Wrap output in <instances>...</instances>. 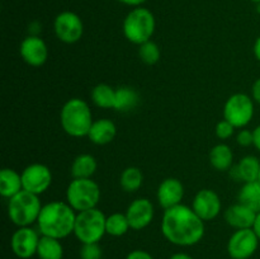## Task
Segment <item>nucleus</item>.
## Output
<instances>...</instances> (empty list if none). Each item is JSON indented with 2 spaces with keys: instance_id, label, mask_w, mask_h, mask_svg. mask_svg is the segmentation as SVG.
Instances as JSON below:
<instances>
[{
  "instance_id": "f257e3e1",
  "label": "nucleus",
  "mask_w": 260,
  "mask_h": 259,
  "mask_svg": "<svg viewBox=\"0 0 260 259\" xmlns=\"http://www.w3.org/2000/svg\"><path fill=\"white\" fill-rule=\"evenodd\" d=\"M161 233L169 243L178 246H192L205 236V221L192 207L183 203L164 210Z\"/></svg>"
},
{
  "instance_id": "f03ea898",
  "label": "nucleus",
  "mask_w": 260,
  "mask_h": 259,
  "mask_svg": "<svg viewBox=\"0 0 260 259\" xmlns=\"http://www.w3.org/2000/svg\"><path fill=\"white\" fill-rule=\"evenodd\" d=\"M76 211L62 201H52L42 206L37 220L41 235L55 239H65L74 234Z\"/></svg>"
},
{
  "instance_id": "7ed1b4c3",
  "label": "nucleus",
  "mask_w": 260,
  "mask_h": 259,
  "mask_svg": "<svg viewBox=\"0 0 260 259\" xmlns=\"http://www.w3.org/2000/svg\"><path fill=\"white\" fill-rule=\"evenodd\" d=\"M93 113L85 101L71 98L62 106L60 112V123L63 131L71 137L88 136L93 124Z\"/></svg>"
},
{
  "instance_id": "20e7f679",
  "label": "nucleus",
  "mask_w": 260,
  "mask_h": 259,
  "mask_svg": "<svg viewBox=\"0 0 260 259\" xmlns=\"http://www.w3.org/2000/svg\"><path fill=\"white\" fill-rule=\"evenodd\" d=\"M156 28V20L151 10L144 7L132 8L122 23L124 37L134 45H142L152 38Z\"/></svg>"
},
{
  "instance_id": "39448f33",
  "label": "nucleus",
  "mask_w": 260,
  "mask_h": 259,
  "mask_svg": "<svg viewBox=\"0 0 260 259\" xmlns=\"http://www.w3.org/2000/svg\"><path fill=\"white\" fill-rule=\"evenodd\" d=\"M42 210L40 196L33 195L27 190H20L8 202V216L10 221L18 228L32 226L37 223L38 216Z\"/></svg>"
},
{
  "instance_id": "423d86ee",
  "label": "nucleus",
  "mask_w": 260,
  "mask_h": 259,
  "mask_svg": "<svg viewBox=\"0 0 260 259\" xmlns=\"http://www.w3.org/2000/svg\"><path fill=\"white\" fill-rule=\"evenodd\" d=\"M101 196L99 184L91 178H73L66 188V202L76 212L95 208Z\"/></svg>"
},
{
  "instance_id": "0eeeda50",
  "label": "nucleus",
  "mask_w": 260,
  "mask_h": 259,
  "mask_svg": "<svg viewBox=\"0 0 260 259\" xmlns=\"http://www.w3.org/2000/svg\"><path fill=\"white\" fill-rule=\"evenodd\" d=\"M106 221L107 216L96 207L78 212L74 235L81 244L99 243L107 234Z\"/></svg>"
},
{
  "instance_id": "6e6552de",
  "label": "nucleus",
  "mask_w": 260,
  "mask_h": 259,
  "mask_svg": "<svg viewBox=\"0 0 260 259\" xmlns=\"http://www.w3.org/2000/svg\"><path fill=\"white\" fill-rule=\"evenodd\" d=\"M254 112L253 98L248 94L235 93L229 96L223 106V118L235 128H244L251 122Z\"/></svg>"
},
{
  "instance_id": "1a4fd4ad",
  "label": "nucleus",
  "mask_w": 260,
  "mask_h": 259,
  "mask_svg": "<svg viewBox=\"0 0 260 259\" xmlns=\"http://www.w3.org/2000/svg\"><path fill=\"white\" fill-rule=\"evenodd\" d=\"M53 30L58 41L66 45L79 42L84 35V23L76 13L65 10L56 15Z\"/></svg>"
},
{
  "instance_id": "9d476101",
  "label": "nucleus",
  "mask_w": 260,
  "mask_h": 259,
  "mask_svg": "<svg viewBox=\"0 0 260 259\" xmlns=\"http://www.w3.org/2000/svg\"><path fill=\"white\" fill-rule=\"evenodd\" d=\"M260 239L254 229H240L230 236L228 253L231 259H249L258 250Z\"/></svg>"
},
{
  "instance_id": "9b49d317",
  "label": "nucleus",
  "mask_w": 260,
  "mask_h": 259,
  "mask_svg": "<svg viewBox=\"0 0 260 259\" xmlns=\"http://www.w3.org/2000/svg\"><path fill=\"white\" fill-rule=\"evenodd\" d=\"M22 183L23 189L27 192L33 193V195H42L52 183V173L50 168L41 163H33L23 169Z\"/></svg>"
},
{
  "instance_id": "f8f14e48",
  "label": "nucleus",
  "mask_w": 260,
  "mask_h": 259,
  "mask_svg": "<svg viewBox=\"0 0 260 259\" xmlns=\"http://www.w3.org/2000/svg\"><path fill=\"white\" fill-rule=\"evenodd\" d=\"M40 234L30 226L18 228L12 235L10 246L18 258L29 259L37 254L38 243H40Z\"/></svg>"
},
{
  "instance_id": "ddd939ff",
  "label": "nucleus",
  "mask_w": 260,
  "mask_h": 259,
  "mask_svg": "<svg viewBox=\"0 0 260 259\" xmlns=\"http://www.w3.org/2000/svg\"><path fill=\"white\" fill-rule=\"evenodd\" d=\"M192 208L203 221H211L217 217L222 208L220 196L213 189H201L192 201Z\"/></svg>"
},
{
  "instance_id": "4468645a",
  "label": "nucleus",
  "mask_w": 260,
  "mask_h": 259,
  "mask_svg": "<svg viewBox=\"0 0 260 259\" xmlns=\"http://www.w3.org/2000/svg\"><path fill=\"white\" fill-rule=\"evenodd\" d=\"M19 53L25 63L32 68H40L47 61L48 47L40 36L29 35L20 42Z\"/></svg>"
},
{
  "instance_id": "2eb2a0df",
  "label": "nucleus",
  "mask_w": 260,
  "mask_h": 259,
  "mask_svg": "<svg viewBox=\"0 0 260 259\" xmlns=\"http://www.w3.org/2000/svg\"><path fill=\"white\" fill-rule=\"evenodd\" d=\"M155 211L154 205L149 198H136L129 203L126 211V216L128 218L129 226L132 230H144L145 228L151 223L154 218Z\"/></svg>"
},
{
  "instance_id": "dca6fc26",
  "label": "nucleus",
  "mask_w": 260,
  "mask_h": 259,
  "mask_svg": "<svg viewBox=\"0 0 260 259\" xmlns=\"http://www.w3.org/2000/svg\"><path fill=\"white\" fill-rule=\"evenodd\" d=\"M183 197H184V185L177 178H167L157 187V202L164 210L180 205Z\"/></svg>"
},
{
  "instance_id": "f3484780",
  "label": "nucleus",
  "mask_w": 260,
  "mask_h": 259,
  "mask_svg": "<svg viewBox=\"0 0 260 259\" xmlns=\"http://www.w3.org/2000/svg\"><path fill=\"white\" fill-rule=\"evenodd\" d=\"M256 215L258 213L255 211L238 202L235 205H231L225 211V220L235 230L251 229L254 228V223H255Z\"/></svg>"
},
{
  "instance_id": "a211bd4d",
  "label": "nucleus",
  "mask_w": 260,
  "mask_h": 259,
  "mask_svg": "<svg viewBox=\"0 0 260 259\" xmlns=\"http://www.w3.org/2000/svg\"><path fill=\"white\" fill-rule=\"evenodd\" d=\"M229 172H230V177L238 182H255L259 177L260 160L254 155H246L241 157L238 164L234 165Z\"/></svg>"
},
{
  "instance_id": "6ab92c4d",
  "label": "nucleus",
  "mask_w": 260,
  "mask_h": 259,
  "mask_svg": "<svg viewBox=\"0 0 260 259\" xmlns=\"http://www.w3.org/2000/svg\"><path fill=\"white\" fill-rule=\"evenodd\" d=\"M117 135V127L112 119H95L89 130L88 139L95 145H108L114 140Z\"/></svg>"
},
{
  "instance_id": "aec40b11",
  "label": "nucleus",
  "mask_w": 260,
  "mask_h": 259,
  "mask_svg": "<svg viewBox=\"0 0 260 259\" xmlns=\"http://www.w3.org/2000/svg\"><path fill=\"white\" fill-rule=\"evenodd\" d=\"M23 190L22 174L10 168H4L0 172V195L4 198H12Z\"/></svg>"
},
{
  "instance_id": "412c9836",
  "label": "nucleus",
  "mask_w": 260,
  "mask_h": 259,
  "mask_svg": "<svg viewBox=\"0 0 260 259\" xmlns=\"http://www.w3.org/2000/svg\"><path fill=\"white\" fill-rule=\"evenodd\" d=\"M210 164L217 172H229L234 167V152L226 144H217L210 151Z\"/></svg>"
},
{
  "instance_id": "4be33fe9",
  "label": "nucleus",
  "mask_w": 260,
  "mask_h": 259,
  "mask_svg": "<svg viewBox=\"0 0 260 259\" xmlns=\"http://www.w3.org/2000/svg\"><path fill=\"white\" fill-rule=\"evenodd\" d=\"M98 169L95 157L90 154H80L73 160L70 172L73 178H93Z\"/></svg>"
},
{
  "instance_id": "5701e85b",
  "label": "nucleus",
  "mask_w": 260,
  "mask_h": 259,
  "mask_svg": "<svg viewBox=\"0 0 260 259\" xmlns=\"http://www.w3.org/2000/svg\"><path fill=\"white\" fill-rule=\"evenodd\" d=\"M140 101L139 93L131 86H121L116 89V101H114L113 109L117 112L132 111L137 107Z\"/></svg>"
},
{
  "instance_id": "b1692460",
  "label": "nucleus",
  "mask_w": 260,
  "mask_h": 259,
  "mask_svg": "<svg viewBox=\"0 0 260 259\" xmlns=\"http://www.w3.org/2000/svg\"><path fill=\"white\" fill-rule=\"evenodd\" d=\"M238 200L241 205L251 208L256 213L260 212V183L258 180L244 183L239 192Z\"/></svg>"
},
{
  "instance_id": "393cba45",
  "label": "nucleus",
  "mask_w": 260,
  "mask_h": 259,
  "mask_svg": "<svg viewBox=\"0 0 260 259\" xmlns=\"http://www.w3.org/2000/svg\"><path fill=\"white\" fill-rule=\"evenodd\" d=\"M37 255L40 259H62L63 248L60 239L41 235Z\"/></svg>"
},
{
  "instance_id": "a878e982",
  "label": "nucleus",
  "mask_w": 260,
  "mask_h": 259,
  "mask_svg": "<svg viewBox=\"0 0 260 259\" xmlns=\"http://www.w3.org/2000/svg\"><path fill=\"white\" fill-rule=\"evenodd\" d=\"M91 101L96 107L103 109H113L116 101V89L108 84H98L91 89Z\"/></svg>"
},
{
  "instance_id": "bb28decb",
  "label": "nucleus",
  "mask_w": 260,
  "mask_h": 259,
  "mask_svg": "<svg viewBox=\"0 0 260 259\" xmlns=\"http://www.w3.org/2000/svg\"><path fill=\"white\" fill-rule=\"evenodd\" d=\"M142 183H144V174L137 167L126 168L119 178V184L127 193L137 192L142 187Z\"/></svg>"
},
{
  "instance_id": "cd10ccee",
  "label": "nucleus",
  "mask_w": 260,
  "mask_h": 259,
  "mask_svg": "<svg viewBox=\"0 0 260 259\" xmlns=\"http://www.w3.org/2000/svg\"><path fill=\"white\" fill-rule=\"evenodd\" d=\"M129 229H131V226H129L126 213L114 212L112 215L107 216L106 230L108 235L119 238V236L126 235Z\"/></svg>"
},
{
  "instance_id": "c85d7f7f",
  "label": "nucleus",
  "mask_w": 260,
  "mask_h": 259,
  "mask_svg": "<svg viewBox=\"0 0 260 259\" xmlns=\"http://www.w3.org/2000/svg\"><path fill=\"white\" fill-rule=\"evenodd\" d=\"M160 56H161V51L154 41L150 40L139 46V57L146 65H155L160 60Z\"/></svg>"
},
{
  "instance_id": "c756f323",
  "label": "nucleus",
  "mask_w": 260,
  "mask_h": 259,
  "mask_svg": "<svg viewBox=\"0 0 260 259\" xmlns=\"http://www.w3.org/2000/svg\"><path fill=\"white\" fill-rule=\"evenodd\" d=\"M79 255H80V259H102L103 250H102L99 243L83 244Z\"/></svg>"
},
{
  "instance_id": "7c9ffc66",
  "label": "nucleus",
  "mask_w": 260,
  "mask_h": 259,
  "mask_svg": "<svg viewBox=\"0 0 260 259\" xmlns=\"http://www.w3.org/2000/svg\"><path fill=\"white\" fill-rule=\"evenodd\" d=\"M235 130L236 128L230 123V122L226 121V119L223 118L222 121H220L217 124H216L215 134L220 140H228V139H230V137L234 136V132H235Z\"/></svg>"
},
{
  "instance_id": "2f4dec72",
  "label": "nucleus",
  "mask_w": 260,
  "mask_h": 259,
  "mask_svg": "<svg viewBox=\"0 0 260 259\" xmlns=\"http://www.w3.org/2000/svg\"><path fill=\"white\" fill-rule=\"evenodd\" d=\"M236 141H238V144L243 147L251 146V145L254 144L253 131H249V130H245V128L240 130L239 134L236 135Z\"/></svg>"
},
{
  "instance_id": "473e14b6",
  "label": "nucleus",
  "mask_w": 260,
  "mask_h": 259,
  "mask_svg": "<svg viewBox=\"0 0 260 259\" xmlns=\"http://www.w3.org/2000/svg\"><path fill=\"white\" fill-rule=\"evenodd\" d=\"M126 259H154L151 254L146 250H141V249H136L127 254Z\"/></svg>"
},
{
  "instance_id": "72a5a7b5",
  "label": "nucleus",
  "mask_w": 260,
  "mask_h": 259,
  "mask_svg": "<svg viewBox=\"0 0 260 259\" xmlns=\"http://www.w3.org/2000/svg\"><path fill=\"white\" fill-rule=\"evenodd\" d=\"M251 98H253L254 103L260 104V78L256 79L251 86Z\"/></svg>"
},
{
  "instance_id": "f704fd0d",
  "label": "nucleus",
  "mask_w": 260,
  "mask_h": 259,
  "mask_svg": "<svg viewBox=\"0 0 260 259\" xmlns=\"http://www.w3.org/2000/svg\"><path fill=\"white\" fill-rule=\"evenodd\" d=\"M253 135H254V147L260 152V124L256 126L255 128L253 130Z\"/></svg>"
},
{
  "instance_id": "c9c22d12",
  "label": "nucleus",
  "mask_w": 260,
  "mask_h": 259,
  "mask_svg": "<svg viewBox=\"0 0 260 259\" xmlns=\"http://www.w3.org/2000/svg\"><path fill=\"white\" fill-rule=\"evenodd\" d=\"M118 2L124 5H128V7L137 8V7H142V4H144L146 0H118Z\"/></svg>"
},
{
  "instance_id": "e433bc0d",
  "label": "nucleus",
  "mask_w": 260,
  "mask_h": 259,
  "mask_svg": "<svg viewBox=\"0 0 260 259\" xmlns=\"http://www.w3.org/2000/svg\"><path fill=\"white\" fill-rule=\"evenodd\" d=\"M253 52H254V56H255L256 60L260 62V36L258 38L255 40V42H254V46H253Z\"/></svg>"
},
{
  "instance_id": "4c0bfd02",
  "label": "nucleus",
  "mask_w": 260,
  "mask_h": 259,
  "mask_svg": "<svg viewBox=\"0 0 260 259\" xmlns=\"http://www.w3.org/2000/svg\"><path fill=\"white\" fill-rule=\"evenodd\" d=\"M170 259H194L187 253H175L170 256Z\"/></svg>"
},
{
  "instance_id": "58836bf2",
  "label": "nucleus",
  "mask_w": 260,
  "mask_h": 259,
  "mask_svg": "<svg viewBox=\"0 0 260 259\" xmlns=\"http://www.w3.org/2000/svg\"><path fill=\"white\" fill-rule=\"evenodd\" d=\"M253 229L256 233V235H258V238L260 239V212H258V215H256V220H255V223H254Z\"/></svg>"
},
{
  "instance_id": "ea45409f",
  "label": "nucleus",
  "mask_w": 260,
  "mask_h": 259,
  "mask_svg": "<svg viewBox=\"0 0 260 259\" xmlns=\"http://www.w3.org/2000/svg\"><path fill=\"white\" fill-rule=\"evenodd\" d=\"M250 2L255 3V4H259V3H260V0H250Z\"/></svg>"
},
{
  "instance_id": "a19ab883",
  "label": "nucleus",
  "mask_w": 260,
  "mask_h": 259,
  "mask_svg": "<svg viewBox=\"0 0 260 259\" xmlns=\"http://www.w3.org/2000/svg\"><path fill=\"white\" fill-rule=\"evenodd\" d=\"M258 182L260 183V172H259V177H258Z\"/></svg>"
}]
</instances>
